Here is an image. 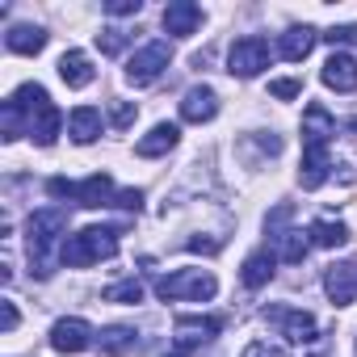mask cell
Returning a JSON list of instances; mask_svg holds the SVG:
<instances>
[{
  "mask_svg": "<svg viewBox=\"0 0 357 357\" xmlns=\"http://www.w3.org/2000/svg\"><path fill=\"white\" fill-rule=\"evenodd\" d=\"M273 265H278L273 248H257V252L244 261V286H248V290H261V286H269V278H273Z\"/></svg>",
  "mask_w": 357,
  "mask_h": 357,
  "instance_id": "cell-23",
  "label": "cell"
},
{
  "mask_svg": "<svg viewBox=\"0 0 357 357\" xmlns=\"http://www.w3.org/2000/svg\"><path fill=\"white\" fill-rule=\"evenodd\" d=\"M265 68H269V43H265V38L248 34V38H236V43H231V51H227V72H231V76L252 80V76H261Z\"/></svg>",
  "mask_w": 357,
  "mask_h": 357,
  "instance_id": "cell-6",
  "label": "cell"
},
{
  "mask_svg": "<svg viewBox=\"0 0 357 357\" xmlns=\"http://www.w3.org/2000/svg\"><path fill=\"white\" fill-rule=\"evenodd\" d=\"M319 76H324L328 89H336V93H353V89H357V59L344 55V51H336V55L324 63Z\"/></svg>",
  "mask_w": 357,
  "mask_h": 357,
  "instance_id": "cell-16",
  "label": "cell"
},
{
  "mask_svg": "<svg viewBox=\"0 0 357 357\" xmlns=\"http://www.w3.org/2000/svg\"><path fill=\"white\" fill-rule=\"evenodd\" d=\"M68 231V211H34L26 219V240H30V261L38 278H51V248Z\"/></svg>",
  "mask_w": 357,
  "mask_h": 357,
  "instance_id": "cell-3",
  "label": "cell"
},
{
  "mask_svg": "<svg viewBox=\"0 0 357 357\" xmlns=\"http://www.w3.org/2000/svg\"><path fill=\"white\" fill-rule=\"evenodd\" d=\"M240 357H286V349L282 344H269V340H252Z\"/></svg>",
  "mask_w": 357,
  "mask_h": 357,
  "instance_id": "cell-30",
  "label": "cell"
},
{
  "mask_svg": "<svg viewBox=\"0 0 357 357\" xmlns=\"http://www.w3.org/2000/svg\"><path fill=\"white\" fill-rule=\"evenodd\" d=\"M17 319H22V315H17V303H13V298H0V332L9 336V332L17 328Z\"/></svg>",
  "mask_w": 357,
  "mask_h": 357,
  "instance_id": "cell-29",
  "label": "cell"
},
{
  "mask_svg": "<svg viewBox=\"0 0 357 357\" xmlns=\"http://www.w3.org/2000/svg\"><path fill=\"white\" fill-rule=\"evenodd\" d=\"M219 319L215 315H181L172 324V336H176V344L181 349H202V344H211L215 336H219Z\"/></svg>",
  "mask_w": 357,
  "mask_h": 357,
  "instance_id": "cell-9",
  "label": "cell"
},
{
  "mask_svg": "<svg viewBox=\"0 0 357 357\" xmlns=\"http://www.w3.org/2000/svg\"><path fill=\"white\" fill-rule=\"evenodd\" d=\"M93 76H97V68H93V59H89L84 51H63V55H59V80H63L68 89H89Z\"/></svg>",
  "mask_w": 357,
  "mask_h": 357,
  "instance_id": "cell-15",
  "label": "cell"
},
{
  "mask_svg": "<svg viewBox=\"0 0 357 357\" xmlns=\"http://www.w3.org/2000/svg\"><path fill=\"white\" fill-rule=\"evenodd\" d=\"M47 194H51V198H72L76 206H89V211L114 206V198H118V190H114V181H109L105 172H93V176H84V181L51 176V181H47Z\"/></svg>",
  "mask_w": 357,
  "mask_h": 357,
  "instance_id": "cell-4",
  "label": "cell"
},
{
  "mask_svg": "<svg viewBox=\"0 0 357 357\" xmlns=\"http://www.w3.org/2000/svg\"><path fill=\"white\" fill-rule=\"evenodd\" d=\"M172 357H181V353H172Z\"/></svg>",
  "mask_w": 357,
  "mask_h": 357,
  "instance_id": "cell-36",
  "label": "cell"
},
{
  "mask_svg": "<svg viewBox=\"0 0 357 357\" xmlns=\"http://www.w3.org/2000/svg\"><path fill=\"white\" fill-rule=\"evenodd\" d=\"M332 139H336V118H332L324 105H307V114H303V143L328 147Z\"/></svg>",
  "mask_w": 357,
  "mask_h": 357,
  "instance_id": "cell-17",
  "label": "cell"
},
{
  "mask_svg": "<svg viewBox=\"0 0 357 357\" xmlns=\"http://www.w3.org/2000/svg\"><path fill=\"white\" fill-rule=\"evenodd\" d=\"M265 319L290 340V344H307V340H315L319 336V324H315V315L311 311H298V307H269L265 311Z\"/></svg>",
  "mask_w": 357,
  "mask_h": 357,
  "instance_id": "cell-7",
  "label": "cell"
},
{
  "mask_svg": "<svg viewBox=\"0 0 357 357\" xmlns=\"http://www.w3.org/2000/svg\"><path fill=\"white\" fill-rule=\"evenodd\" d=\"M5 47L13 51V55H38L43 47H47V30L43 26H13L9 34H5Z\"/></svg>",
  "mask_w": 357,
  "mask_h": 357,
  "instance_id": "cell-20",
  "label": "cell"
},
{
  "mask_svg": "<svg viewBox=\"0 0 357 357\" xmlns=\"http://www.w3.org/2000/svg\"><path fill=\"white\" fill-rule=\"evenodd\" d=\"M198 26H202V9L194 0H172L164 9V30L172 38H190V34H198Z\"/></svg>",
  "mask_w": 357,
  "mask_h": 357,
  "instance_id": "cell-13",
  "label": "cell"
},
{
  "mask_svg": "<svg viewBox=\"0 0 357 357\" xmlns=\"http://www.w3.org/2000/svg\"><path fill=\"white\" fill-rule=\"evenodd\" d=\"M315 357H324V353H315Z\"/></svg>",
  "mask_w": 357,
  "mask_h": 357,
  "instance_id": "cell-37",
  "label": "cell"
},
{
  "mask_svg": "<svg viewBox=\"0 0 357 357\" xmlns=\"http://www.w3.org/2000/svg\"><path fill=\"white\" fill-rule=\"evenodd\" d=\"M307 236H311V244H319V248H340V244H349V227H344L340 219H315V223L307 227Z\"/></svg>",
  "mask_w": 357,
  "mask_h": 357,
  "instance_id": "cell-25",
  "label": "cell"
},
{
  "mask_svg": "<svg viewBox=\"0 0 357 357\" xmlns=\"http://www.w3.org/2000/svg\"><path fill=\"white\" fill-rule=\"evenodd\" d=\"M332 47H344V43H357V26H332L328 34H324Z\"/></svg>",
  "mask_w": 357,
  "mask_h": 357,
  "instance_id": "cell-33",
  "label": "cell"
},
{
  "mask_svg": "<svg viewBox=\"0 0 357 357\" xmlns=\"http://www.w3.org/2000/svg\"><path fill=\"white\" fill-rule=\"evenodd\" d=\"M97 344H101L105 357H122V353H130V349L139 344V332L126 328V324H114V328H105V332L97 336Z\"/></svg>",
  "mask_w": 357,
  "mask_h": 357,
  "instance_id": "cell-24",
  "label": "cell"
},
{
  "mask_svg": "<svg viewBox=\"0 0 357 357\" xmlns=\"http://www.w3.org/2000/svg\"><path fill=\"white\" fill-rule=\"evenodd\" d=\"M219 114V93L211 84H194L185 97H181V118L185 122H211Z\"/></svg>",
  "mask_w": 357,
  "mask_h": 357,
  "instance_id": "cell-14",
  "label": "cell"
},
{
  "mask_svg": "<svg viewBox=\"0 0 357 357\" xmlns=\"http://www.w3.org/2000/svg\"><path fill=\"white\" fill-rule=\"evenodd\" d=\"M101 109H93V105H80V109H72V118H68V135L76 139V143H93L97 135H101Z\"/></svg>",
  "mask_w": 357,
  "mask_h": 357,
  "instance_id": "cell-21",
  "label": "cell"
},
{
  "mask_svg": "<svg viewBox=\"0 0 357 357\" xmlns=\"http://www.w3.org/2000/svg\"><path fill=\"white\" fill-rule=\"evenodd\" d=\"M168 59H172V47H168V43H147V47H139V51L130 55L126 80H130V84H151V80L168 68Z\"/></svg>",
  "mask_w": 357,
  "mask_h": 357,
  "instance_id": "cell-8",
  "label": "cell"
},
{
  "mask_svg": "<svg viewBox=\"0 0 357 357\" xmlns=\"http://www.w3.org/2000/svg\"><path fill=\"white\" fill-rule=\"evenodd\" d=\"M324 290H328V298H332L336 307H353V298H357V265H353V261L332 265V269L324 273Z\"/></svg>",
  "mask_w": 357,
  "mask_h": 357,
  "instance_id": "cell-11",
  "label": "cell"
},
{
  "mask_svg": "<svg viewBox=\"0 0 357 357\" xmlns=\"http://www.w3.org/2000/svg\"><path fill=\"white\" fill-rule=\"evenodd\" d=\"M109 257H118V231L114 227H84L59 244V261L72 269H89V265L109 261Z\"/></svg>",
  "mask_w": 357,
  "mask_h": 357,
  "instance_id": "cell-2",
  "label": "cell"
},
{
  "mask_svg": "<svg viewBox=\"0 0 357 357\" xmlns=\"http://www.w3.org/2000/svg\"><path fill=\"white\" fill-rule=\"evenodd\" d=\"M185 248H190V252H219L223 244H219V240H190Z\"/></svg>",
  "mask_w": 357,
  "mask_h": 357,
  "instance_id": "cell-35",
  "label": "cell"
},
{
  "mask_svg": "<svg viewBox=\"0 0 357 357\" xmlns=\"http://www.w3.org/2000/svg\"><path fill=\"white\" fill-rule=\"evenodd\" d=\"M13 101H17V109L26 114V135H30L38 147H51L55 135H59V126H63V114L55 109V101L47 97V89H43V84H22V89L13 93Z\"/></svg>",
  "mask_w": 357,
  "mask_h": 357,
  "instance_id": "cell-1",
  "label": "cell"
},
{
  "mask_svg": "<svg viewBox=\"0 0 357 357\" xmlns=\"http://www.w3.org/2000/svg\"><path fill=\"white\" fill-rule=\"evenodd\" d=\"M176 139H181V130H176L172 122H155L139 143H135V151L143 155V160H155V155H164V151H172L176 147Z\"/></svg>",
  "mask_w": 357,
  "mask_h": 357,
  "instance_id": "cell-18",
  "label": "cell"
},
{
  "mask_svg": "<svg viewBox=\"0 0 357 357\" xmlns=\"http://www.w3.org/2000/svg\"><path fill=\"white\" fill-rule=\"evenodd\" d=\"M126 43H130V34H126V30H118V26H105V30L97 34L101 55H122V51H126Z\"/></svg>",
  "mask_w": 357,
  "mask_h": 357,
  "instance_id": "cell-27",
  "label": "cell"
},
{
  "mask_svg": "<svg viewBox=\"0 0 357 357\" xmlns=\"http://www.w3.org/2000/svg\"><path fill=\"white\" fill-rule=\"evenodd\" d=\"M93 344V328L84 324V319H59L55 328H51V349L55 353H84Z\"/></svg>",
  "mask_w": 357,
  "mask_h": 357,
  "instance_id": "cell-10",
  "label": "cell"
},
{
  "mask_svg": "<svg viewBox=\"0 0 357 357\" xmlns=\"http://www.w3.org/2000/svg\"><path fill=\"white\" fill-rule=\"evenodd\" d=\"M315 38H319V34H315L311 26H290V30L278 38V55H282V59H290V63H298V59H307V55H311Z\"/></svg>",
  "mask_w": 357,
  "mask_h": 357,
  "instance_id": "cell-19",
  "label": "cell"
},
{
  "mask_svg": "<svg viewBox=\"0 0 357 357\" xmlns=\"http://www.w3.org/2000/svg\"><path fill=\"white\" fill-rule=\"evenodd\" d=\"M307 248H311V236H307V231H298V227H290V231L273 236V257H278V261H286V265H298V261L307 257Z\"/></svg>",
  "mask_w": 357,
  "mask_h": 357,
  "instance_id": "cell-22",
  "label": "cell"
},
{
  "mask_svg": "<svg viewBox=\"0 0 357 357\" xmlns=\"http://www.w3.org/2000/svg\"><path fill=\"white\" fill-rule=\"evenodd\" d=\"M143 5H139V0H105V13L109 17H130V13H139Z\"/></svg>",
  "mask_w": 357,
  "mask_h": 357,
  "instance_id": "cell-32",
  "label": "cell"
},
{
  "mask_svg": "<svg viewBox=\"0 0 357 357\" xmlns=\"http://www.w3.org/2000/svg\"><path fill=\"white\" fill-rule=\"evenodd\" d=\"M114 206H122V211H139V206H143V194H139V190H118Z\"/></svg>",
  "mask_w": 357,
  "mask_h": 357,
  "instance_id": "cell-34",
  "label": "cell"
},
{
  "mask_svg": "<svg viewBox=\"0 0 357 357\" xmlns=\"http://www.w3.org/2000/svg\"><path fill=\"white\" fill-rule=\"evenodd\" d=\"M105 303H122V307H135V303H143V282H135V278H126V282H114V286L105 290Z\"/></svg>",
  "mask_w": 357,
  "mask_h": 357,
  "instance_id": "cell-26",
  "label": "cell"
},
{
  "mask_svg": "<svg viewBox=\"0 0 357 357\" xmlns=\"http://www.w3.org/2000/svg\"><path fill=\"white\" fill-rule=\"evenodd\" d=\"M155 294H160L164 303H181V298L206 303V298L219 294V282H215V273H206V269H176V273H168V278L155 282Z\"/></svg>",
  "mask_w": 357,
  "mask_h": 357,
  "instance_id": "cell-5",
  "label": "cell"
},
{
  "mask_svg": "<svg viewBox=\"0 0 357 357\" xmlns=\"http://www.w3.org/2000/svg\"><path fill=\"white\" fill-rule=\"evenodd\" d=\"M135 114H139V109H135L130 101H114V105H109V122H114L118 130H126V126L135 122Z\"/></svg>",
  "mask_w": 357,
  "mask_h": 357,
  "instance_id": "cell-28",
  "label": "cell"
},
{
  "mask_svg": "<svg viewBox=\"0 0 357 357\" xmlns=\"http://www.w3.org/2000/svg\"><path fill=\"white\" fill-rule=\"evenodd\" d=\"M269 93H273L278 101H290V97H298V93H303V80H273V84H269Z\"/></svg>",
  "mask_w": 357,
  "mask_h": 357,
  "instance_id": "cell-31",
  "label": "cell"
},
{
  "mask_svg": "<svg viewBox=\"0 0 357 357\" xmlns=\"http://www.w3.org/2000/svg\"><path fill=\"white\" fill-rule=\"evenodd\" d=\"M332 168H336V164L328 160V147L303 143V168H298V185H303V190H319V185L328 181Z\"/></svg>",
  "mask_w": 357,
  "mask_h": 357,
  "instance_id": "cell-12",
  "label": "cell"
}]
</instances>
